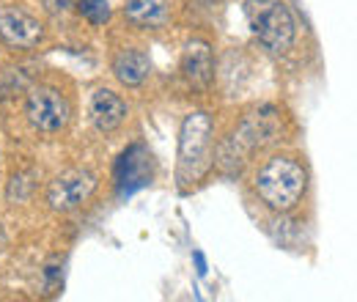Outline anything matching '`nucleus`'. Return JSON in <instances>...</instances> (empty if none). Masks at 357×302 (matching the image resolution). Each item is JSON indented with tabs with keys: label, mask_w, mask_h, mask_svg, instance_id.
Returning a JSON list of instances; mask_svg holds the SVG:
<instances>
[{
	"label": "nucleus",
	"mask_w": 357,
	"mask_h": 302,
	"mask_svg": "<svg viewBox=\"0 0 357 302\" xmlns=\"http://www.w3.org/2000/svg\"><path fill=\"white\" fill-rule=\"evenodd\" d=\"M93 190H96V176L89 168H69L52 179L47 190V204L55 212H72L89 201Z\"/></svg>",
	"instance_id": "nucleus-5"
},
{
	"label": "nucleus",
	"mask_w": 357,
	"mask_h": 302,
	"mask_svg": "<svg viewBox=\"0 0 357 302\" xmlns=\"http://www.w3.org/2000/svg\"><path fill=\"white\" fill-rule=\"evenodd\" d=\"M69 6H72V0H45V8L50 14H63V11H69Z\"/></svg>",
	"instance_id": "nucleus-12"
},
{
	"label": "nucleus",
	"mask_w": 357,
	"mask_h": 302,
	"mask_svg": "<svg viewBox=\"0 0 357 302\" xmlns=\"http://www.w3.org/2000/svg\"><path fill=\"white\" fill-rule=\"evenodd\" d=\"M0 39L11 47H36L45 39V25L17 6H0Z\"/></svg>",
	"instance_id": "nucleus-6"
},
{
	"label": "nucleus",
	"mask_w": 357,
	"mask_h": 302,
	"mask_svg": "<svg viewBox=\"0 0 357 302\" xmlns=\"http://www.w3.org/2000/svg\"><path fill=\"white\" fill-rule=\"evenodd\" d=\"M77 11L93 25H105L110 20V3L107 0H77Z\"/></svg>",
	"instance_id": "nucleus-11"
},
{
	"label": "nucleus",
	"mask_w": 357,
	"mask_h": 302,
	"mask_svg": "<svg viewBox=\"0 0 357 302\" xmlns=\"http://www.w3.org/2000/svg\"><path fill=\"white\" fill-rule=\"evenodd\" d=\"M181 69H184V77L192 83V86L206 88L212 83V75H215V63H212V47L201 39L187 44L184 50V58H181Z\"/></svg>",
	"instance_id": "nucleus-8"
},
{
	"label": "nucleus",
	"mask_w": 357,
	"mask_h": 302,
	"mask_svg": "<svg viewBox=\"0 0 357 302\" xmlns=\"http://www.w3.org/2000/svg\"><path fill=\"white\" fill-rule=\"evenodd\" d=\"M305 184H308L305 168L291 157H272L256 176L259 198L275 212L294 209L305 192Z\"/></svg>",
	"instance_id": "nucleus-1"
},
{
	"label": "nucleus",
	"mask_w": 357,
	"mask_h": 302,
	"mask_svg": "<svg viewBox=\"0 0 357 302\" xmlns=\"http://www.w3.org/2000/svg\"><path fill=\"white\" fill-rule=\"evenodd\" d=\"M192 259H195V264H198V275L204 278V275H206V261H204V253H198V250H195V253H192Z\"/></svg>",
	"instance_id": "nucleus-13"
},
{
	"label": "nucleus",
	"mask_w": 357,
	"mask_h": 302,
	"mask_svg": "<svg viewBox=\"0 0 357 302\" xmlns=\"http://www.w3.org/2000/svg\"><path fill=\"white\" fill-rule=\"evenodd\" d=\"M151 72V58L143 50H121L113 61V75L119 77V83L124 86H140Z\"/></svg>",
	"instance_id": "nucleus-9"
},
{
	"label": "nucleus",
	"mask_w": 357,
	"mask_h": 302,
	"mask_svg": "<svg viewBox=\"0 0 357 302\" xmlns=\"http://www.w3.org/2000/svg\"><path fill=\"white\" fill-rule=\"evenodd\" d=\"M245 20L253 31V36L267 47L269 52L280 55L291 50L297 25L291 11L280 0H248L245 3Z\"/></svg>",
	"instance_id": "nucleus-3"
},
{
	"label": "nucleus",
	"mask_w": 357,
	"mask_h": 302,
	"mask_svg": "<svg viewBox=\"0 0 357 302\" xmlns=\"http://www.w3.org/2000/svg\"><path fill=\"white\" fill-rule=\"evenodd\" d=\"M89 116L93 127L99 132H113L121 127V121L127 119V105L119 93H113L110 88H96L91 93Z\"/></svg>",
	"instance_id": "nucleus-7"
},
{
	"label": "nucleus",
	"mask_w": 357,
	"mask_h": 302,
	"mask_svg": "<svg viewBox=\"0 0 357 302\" xmlns=\"http://www.w3.org/2000/svg\"><path fill=\"white\" fill-rule=\"evenodd\" d=\"M212 165V119L201 110L190 113L178 132V181L195 184Z\"/></svg>",
	"instance_id": "nucleus-2"
},
{
	"label": "nucleus",
	"mask_w": 357,
	"mask_h": 302,
	"mask_svg": "<svg viewBox=\"0 0 357 302\" xmlns=\"http://www.w3.org/2000/svg\"><path fill=\"white\" fill-rule=\"evenodd\" d=\"M25 113H28V121L39 132H61L69 124L72 105L58 88L39 86L28 93Z\"/></svg>",
	"instance_id": "nucleus-4"
},
{
	"label": "nucleus",
	"mask_w": 357,
	"mask_h": 302,
	"mask_svg": "<svg viewBox=\"0 0 357 302\" xmlns=\"http://www.w3.org/2000/svg\"><path fill=\"white\" fill-rule=\"evenodd\" d=\"M124 14L130 22L140 28H160L168 22V3L165 0H127Z\"/></svg>",
	"instance_id": "nucleus-10"
}]
</instances>
